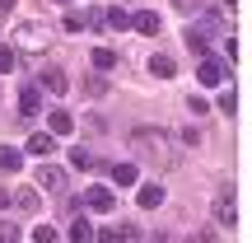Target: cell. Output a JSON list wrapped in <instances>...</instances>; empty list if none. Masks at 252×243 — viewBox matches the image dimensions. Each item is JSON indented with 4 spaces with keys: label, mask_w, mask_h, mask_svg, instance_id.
<instances>
[{
    "label": "cell",
    "mask_w": 252,
    "mask_h": 243,
    "mask_svg": "<svg viewBox=\"0 0 252 243\" xmlns=\"http://www.w3.org/2000/svg\"><path fill=\"white\" fill-rule=\"evenodd\" d=\"M37 182H42V187H65V173L61 169H56V164H42V169H37Z\"/></svg>",
    "instance_id": "30bf717a"
},
{
    "label": "cell",
    "mask_w": 252,
    "mask_h": 243,
    "mask_svg": "<svg viewBox=\"0 0 252 243\" xmlns=\"http://www.w3.org/2000/svg\"><path fill=\"white\" fill-rule=\"evenodd\" d=\"M135 201H140L145 210H154V206H163V187H154V182H150V187H140V197H135Z\"/></svg>",
    "instance_id": "4fadbf2b"
},
{
    "label": "cell",
    "mask_w": 252,
    "mask_h": 243,
    "mask_svg": "<svg viewBox=\"0 0 252 243\" xmlns=\"http://www.w3.org/2000/svg\"><path fill=\"white\" fill-rule=\"evenodd\" d=\"M215 215H220V225H224V229H234V220H238V206H234V197H229V192H220V201H215Z\"/></svg>",
    "instance_id": "8992f818"
},
{
    "label": "cell",
    "mask_w": 252,
    "mask_h": 243,
    "mask_svg": "<svg viewBox=\"0 0 252 243\" xmlns=\"http://www.w3.org/2000/svg\"><path fill=\"white\" fill-rule=\"evenodd\" d=\"M112 201H117L112 187H89V192H84V206H89V210H112Z\"/></svg>",
    "instance_id": "5b68a950"
},
{
    "label": "cell",
    "mask_w": 252,
    "mask_h": 243,
    "mask_svg": "<svg viewBox=\"0 0 252 243\" xmlns=\"http://www.w3.org/2000/svg\"><path fill=\"white\" fill-rule=\"evenodd\" d=\"M112 182H117V187H131L135 182V164H117V169H112Z\"/></svg>",
    "instance_id": "2e32d148"
},
{
    "label": "cell",
    "mask_w": 252,
    "mask_h": 243,
    "mask_svg": "<svg viewBox=\"0 0 252 243\" xmlns=\"http://www.w3.org/2000/svg\"><path fill=\"white\" fill-rule=\"evenodd\" d=\"M154 243H178V239H173L168 229H159V234H154Z\"/></svg>",
    "instance_id": "484cf974"
},
{
    "label": "cell",
    "mask_w": 252,
    "mask_h": 243,
    "mask_svg": "<svg viewBox=\"0 0 252 243\" xmlns=\"http://www.w3.org/2000/svg\"><path fill=\"white\" fill-rule=\"evenodd\" d=\"M108 28H131V14L126 9H108Z\"/></svg>",
    "instance_id": "7402d4cb"
},
{
    "label": "cell",
    "mask_w": 252,
    "mask_h": 243,
    "mask_svg": "<svg viewBox=\"0 0 252 243\" xmlns=\"http://www.w3.org/2000/svg\"><path fill=\"white\" fill-rule=\"evenodd\" d=\"M196 80L215 89V84H224V66H220V61H210V56H201V66H196Z\"/></svg>",
    "instance_id": "277c9868"
},
{
    "label": "cell",
    "mask_w": 252,
    "mask_h": 243,
    "mask_svg": "<svg viewBox=\"0 0 252 243\" xmlns=\"http://www.w3.org/2000/svg\"><path fill=\"white\" fill-rule=\"evenodd\" d=\"M187 47H191L196 56H206V33H201V28H191V33H187Z\"/></svg>",
    "instance_id": "ffe728a7"
},
{
    "label": "cell",
    "mask_w": 252,
    "mask_h": 243,
    "mask_svg": "<svg viewBox=\"0 0 252 243\" xmlns=\"http://www.w3.org/2000/svg\"><path fill=\"white\" fill-rule=\"evenodd\" d=\"M112 61H117V56H112V52H108V47H94V66H98V70H108V66H112Z\"/></svg>",
    "instance_id": "cb8c5ba5"
},
{
    "label": "cell",
    "mask_w": 252,
    "mask_h": 243,
    "mask_svg": "<svg viewBox=\"0 0 252 243\" xmlns=\"http://www.w3.org/2000/svg\"><path fill=\"white\" fill-rule=\"evenodd\" d=\"M56 239H61V234H56L52 225H37V229H33V243H56Z\"/></svg>",
    "instance_id": "603a6c76"
},
{
    "label": "cell",
    "mask_w": 252,
    "mask_h": 243,
    "mask_svg": "<svg viewBox=\"0 0 252 243\" xmlns=\"http://www.w3.org/2000/svg\"><path fill=\"white\" fill-rule=\"evenodd\" d=\"M131 28L135 33H159V14L154 9H140V14H131Z\"/></svg>",
    "instance_id": "9c48e42d"
},
{
    "label": "cell",
    "mask_w": 252,
    "mask_h": 243,
    "mask_svg": "<svg viewBox=\"0 0 252 243\" xmlns=\"http://www.w3.org/2000/svg\"><path fill=\"white\" fill-rule=\"evenodd\" d=\"M28 150L33 154H52V136H28Z\"/></svg>",
    "instance_id": "ac0fdd59"
},
{
    "label": "cell",
    "mask_w": 252,
    "mask_h": 243,
    "mask_svg": "<svg viewBox=\"0 0 252 243\" xmlns=\"http://www.w3.org/2000/svg\"><path fill=\"white\" fill-rule=\"evenodd\" d=\"M19 150H9V145H0V173H19Z\"/></svg>",
    "instance_id": "5bb4252c"
},
{
    "label": "cell",
    "mask_w": 252,
    "mask_h": 243,
    "mask_svg": "<svg viewBox=\"0 0 252 243\" xmlns=\"http://www.w3.org/2000/svg\"><path fill=\"white\" fill-rule=\"evenodd\" d=\"M65 5H70V0H65Z\"/></svg>",
    "instance_id": "83f0119b"
},
{
    "label": "cell",
    "mask_w": 252,
    "mask_h": 243,
    "mask_svg": "<svg viewBox=\"0 0 252 243\" xmlns=\"http://www.w3.org/2000/svg\"><path fill=\"white\" fill-rule=\"evenodd\" d=\"M0 243H19V225L14 220H0Z\"/></svg>",
    "instance_id": "44dd1931"
},
{
    "label": "cell",
    "mask_w": 252,
    "mask_h": 243,
    "mask_svg": "<svg viewBox=\"0 0 252 243\" xmlns=\"http://www.w3.org/2000/svg\"><path fill=\"white\" fill-rule=\"evenodd\" d=\"M150 70L159 75V80H173V75H178V61H173V56H154V61H150Z\"/></svg>",
    "instance_id": "7c38bea8"
},
{
    "label": "cell",
    "mask_w": 252,
    "mask_h": 243,
    "mask_svg": "<svg viewBox=\"0 0 252 243\" xmlns=\"http://www.w3.org/2000/svg\"><path fill=\"white\" fill-rule=\"evenodd\" d=\"M70 159H75V169H94V164H98L89 150H70Z\"/></svg>",
    "instance_id": "d4e9b609"
},
{
    "label": "cell",
    "mask_w": 252,
    "mask_h": 243,
    "mask_svg": "<svg viewBox=\"0 0 252 243\" xmlns=\"http://www.w3.org/2000/svg\"><path fill=\"white\" fill-rule=\"evenodd\" d=\"M14 42L28 47V52H47V28H42V24H24V28L14 33Z\"/></svg>",
    "instance_id": "7a4b0ae2"
},
{
    "label": "cell",
    "mask_w": 252,
    "mask_h": 243,
    "mask_svg": "<svg viewBox=\"0 0 252 243\" xmlns=\"http://www.w3.org/2000/svg\"><path fill=\"white\" fill-rule=\"evenodd\" d=\"M126 234H131L126 225H112V229H98V243H126Z\"/></svg>",
    "instance_id": "e0dca14e"
},
{
    "label": "cell",
    "mask_w": 252,
    "mask_h": 243,
    "mask_svg": "<svg viewBox=\"0 0 252 243\" xmlns=\"http://www.w3.org/2000/svg\"><path fill=\"white\" fill-rule=\"evenodd\" d=\"M14 66H19V52H14V47H0V75L14 70Z\"/></svg>",
    "instance_id": "d6986e66"
},
{
    "label": "cell",
    "mask_w": 252,
    "mask_h": 243,
    "mask_svg": "<svg viewBox=\"0 0 252 243\" xmlns=\"http://www.w3.org/2000/svg\"><path fill=\"white\" fill-rule=\"evenodd\" d=\"M94 239H98V229H94L84 215H75L70 220V243H94Z\"/></svg>",
    "instance_id": "52a82bcc"
},
{
    "label": "cell",
    "mask_w": 252,
    "mask_h": 243,
    "mask_svg": "<svg viewBox=\"0 0 252 243\" xmlns=\"http://www.w3.org/2000/svg\"><path fill=\"white\" fill-rule=\"evenodd\" d=\"M47 122H52V136H70V131H75V117H70L65 108H56V112H52Z\"/></svg>",
    "instance_id": "8fae6325"
},
{
    "label": "cell",
    "mask_w": 252,
    "mask_h": 243,
    "mask_svg": "<svg viewBox=\"0 0 252 243\" xmlns=\"http://www.w3.org/2000/svg\"><path fill=\"white\" fill-rule=\"evenodd\" d=\"M0 9H14V0H0Z\"/></svg>",
    "instance_id": "4316f807"
},
{
    "label": "cell",
    "mask_w": 252,
    "mask_h": 243,
    "mask_svg": "<svg viewBox=\"0 0 252 243\" xmlns=\"http://www.w3.org/2000/svg\"><path fill=\"white\" fill-rule=\"evenodd\" d=\"M37 84H42L47 94H65V89H70V80H65V70H61V66H42Z\"/></svg>",
    "instance_id": "3957f363"
},
{
    "label": "cell",
    "mask_w": 252,
    "mask_h": 243,
    "mask_svg": "<svg viewBox=\"0 0 252 243\" xmlns=\"http://www.w3.org/2000/svg\"><path fill=\"white\" fill-rule=\"evenodd\" d=\"M131 150L140 154L150 169H173V136L159 126H135L131 131Z\"/></svg>",
    "instance_id": "6da1fadb"
},
{
    "label": "cell",
    "mask_w": 252,
    "mask_h": 243,
    "mask_svg": "<svg viewBox=\"0 0 252 243\" xmlns=\"http://www.w3.org/2000/svg\"><path fill=\"white\" fill-rule=\"evenodd\" d=\"M14 206H19V210H28V215H33V210H37V192H33V187H24V192H14Z\"/></svg>",
    "instance_id": "9a60e30c"
},
{
    "label": "cell",
    "mask_w": 252,
    "mask_h": 243,
    "mask_svg": "<svg viewBox=\"0 0 252 243\" xmlns=\"http://www.w3.org/2000/svg\"><path fill=\"white\" fill-rule=\"evenodd\" d=\"M19 112H24V117H37V112H42V94L37 89H19Z\"/></svg>",
    "instance_id": "ba28073f"
}]
</instances>
